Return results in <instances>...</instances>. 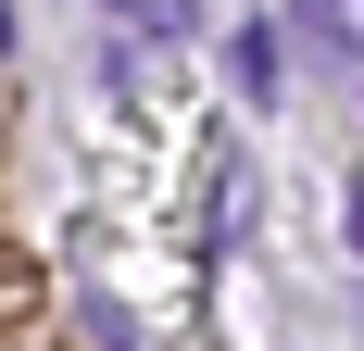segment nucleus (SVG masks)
Returning <instances> with one entry per match:
<instances>
[{
    "label": "nucleus",
    "mask_w": 364,
    "mask_h": 351,
    "mask_svg": "<svg viewBox=\"0 0 364 351\" xmlns=\"http://www.w3.org/2000/svg\"><path fill=\"white\" fill-rule=\"evenodd\" d=\"M113 13H126L139 38H176V26H188V0H113Z\"/></svg>",
    "instance_id": "obj_2"
},
{
    "label": "nucleus",
    "mask_w": 364,
    "mask_h": 351,
    "mask_svg": "<svg viewBox=\"0 0 364 351\" xmlns=\"http://www.w3.org/2000/svg\"><path fill=\"white\" fill-rule=\"evenodd\" d=\"M301 38H314V63H364V0H289Z\"/></svg>",
    "instance_id": "obj_1"
},
{
    "label": "nucleus",
    "mask_w": 364,
    "mask_h": 351,
    "mask_svg": "<svg viewBox=\"0 0 364 351\" xmlns=\"http://www.w3.org/2000/svg\"><path fill=\"white\" fill-rule=\"evenodd\" d=\"M339 213H352V251H364V176H352V201H339Z\"/></svg>",
    "instance_id": "obj_3"
}]
</instances>
